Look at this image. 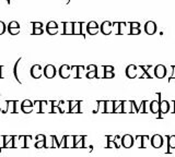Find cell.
<instances>
[{
  "label": "cell",
  "instance_id": "obj_3",
  "mask_svg": "<svg viewBox=\"0 0 175 157\" xmlns=\"http://www.w3.org/2000/svg\"><path fill=\"white\" fill-rule=\"evenodd\" d=\"M43 73L47 78H53L56 75V68L53 64H47L43 70Z\"/></svg>",
  "mask_w": 175,
  "mask_h": 157
},
{
  "label": "cell",
  "instance_id": "obj_9",
  "mask_svg": "<svg viewBox=\"0 0 175 157\" xmlns=\"http://www.w3.org/2000/svg\"><path fill=\"white\" fill-rule=\"evenodd\" d=\"M145 33L149 35L154 34L155 31H157V24H155L153 21H148L145 25Z\"/></svg>",
  "mask_w": 175,
  "mask_h": 157
},
{
  "label": "cell",
  "instance_id": "obj_32",
  "mask_svg": "<svg viewBox=\"0 0 175 157\" xmlns=\"http://www.w3.org/2000/svg\"><path fill=\"white\" fill-rule=\"evenodd\" d=\"M34 146H35V148H44L45 147V141H36L35 142V144H34Z\"/></svg>",
  "mask_w": 175,
  "mask_h": 157
},
{
  "label": "cell",
  "instance_id": "obj_30",
  "mask_svg": "<svg viewBox=\"0 0 175 157\" xmlns=\"http://www.w3.org/2000/svg\"><path fill=\"white\" fill-rule=\"evenodd\" d=\"M86 76L88 78H97V71H88Z\"/></svg>",
  "mask_w": 175,
  "mask_h": 157
},
{
  "label": "cell",
  "instance_id": "obj_39",
  "mask_svg": "<svg viewBox=\"0 0 175 157\" xmlns=\"http://www.w3.org/2000/svg\"><path fill=\"white\" fill-rule=\"evenodd\" d=\"M6 32V24L5 22L0 21V35H2Z\"/></svg>",
  "mask_w": 175,
  "mask_h": 157
},
{
  "label": "cell",
  "instance_id": "obj_5",
  "mask_svg": "<svg viewBox=\"0 0 175 157\" xmlns=\"http://www.w3.org/2000/svg\"><path fill=\"white\" fill-rule=\"evenodd\" d=\"M31 75H32L33 78H41L43 74V70L42 67L40 64H34V66L31 68Z\"/></svg>",
  "mask_w": 175,
  "mask_h": 157
},
{
  "label": "cell",
  "instance_id": "obj_19",
  "mask_svg": "<svg viewBox=\"0 0 175 157\" xmlns=\"http://www.w3.org/2000/svg\"><path fill=\"white\" fill-rule=\"evenodd\" d=\"M159 108H160V113H166L170 109V105H169V101H159Z\"/></svg>",
  "mask_w": 175,
  "mask_h": 157
},
{
  "label": "cell",
  "instance_id": "obj_38",
  "mask_svg": "<svg viewBox=\"0 0 175 157\" xmlns=\"http://www.w3.org/2000/svg\"><path fill=\"white\" fill-rule=\"evenodd\" d=\"M114 76H115L114 72H105L104 71V75H103L104 78H113Z\"/></svg>",
  "mask_w": 175,
  "mask_h": 157
},
{
  "label": "cell",
  "instance_id": "obj_37",
  "mask_svg": "<svg viewBox=\"0 0 175 157\" xmlns=\"http://www.w3.org/2000/svg\"><path fill=\"white\" fill-rule=\"evenodd\" d=\"M46 31L50 35H55L58 33V27H55V29H46Z\"/></svg>",
  "mask_w": 175,
  "mask_h": 157
},
{
  "label": "cell",
  "instance_id": "obj_14",
  "mask_svg": "<svg viewBox=\"0 0 175 157\" xmlns=\"http://www.w3.org/2000/svg\"><path fill=\"white\" fill-rule=\"evenodd\" d=\"M74 147V135H65V148Z\"/></svg>",
  "mask_w": 175,
  "mask_h": 157
},
{
  "label": "cell",
  "instance_id": "obj_44",
  "mask_svg": "<svg viewBox=\"0 0 175 157\" xmlns=\"http://www.w3.org/2000/svg\"><path fill=\"white\" fill-rule=\"evenodd\" d=\"M8 27H20V25H19V23L17 21H11L9 23V25H8Z\"/></svg>",
  "mask_w": 175,
  "mask_h": 157
},
{
  "label": "cell",
  "instance_id": "obj_10",
  "mask_svg": "<svg viewBox=\"0 0 175 157\" xmlns=\"http://www.w3.org/2000/svg\"><path fill=\"white\" fill-rule=\"evenodd\" d=\"M126 75L129 78H135L137 76V67L135 64H129L126 68Z\"/></svg>",
  "mask_w": 175,
  "mask_h": 157
},
{
  "label": "cell",
  "instance_id": "obj_34",
  "mask_svg": "<svg viewBox=\"0 0 175 157\" xmlns=\"http://www.w3.org/2000/svg\"><path fill=\"white\" fill-rule=\"evenodd\" d=\"M118 25H119V31H118V34H124L125 33V27H126V23H124V22H119L118 23Z\"/></svg>",
  "mask_w": 175,
  "mask_h": 157
},
{
  "label": "cell",
  "instance_id": "obj_16",
  "mask_svg": "<svg viewBox=\"0 0 175 157\" xmlns=\"http://www.w3.org/2000/svg\"><path fill=\"white\" fill-rule=\"evenodd\" d=\"M74 34V22H64V35Z\"/></svg>",
  "mask_w": 175,
  "mask_h": 157
},
{
  "label": "cell",
  "instance_id": "obj_23",
  "mask_svg": "<svg viewBox=\"0 0 175 157\" xmlns=\"http://www.w3.org/2000/svg\"><path fill=\"white\" fill-rule=\"evenodd\" d=\"M109 140H107V148H119V146L115 143V141L112 140L113 136H106Z\"/></svg>",
  "mask_w": 175,
  "mask_h": 157
},
{
  "label": "cell",
  "instance_id": "obj_13",
  "mask_svg": "<svg viewBox=\"0 0 175 157\" xmlns=\"http://www.w3.org/2000/svg\"><path fill=\"white\" fill-rule=\"evenodd\" d=\"M48 101H41V105H40V113H52V105H48Z\"/></svg>",
  "mask_w": 175,
  "mask_h": 157
},
{
  "label": "cell",
  "instance_id": "obj_31",
  "mask_svg": "<svg viewBox=\"0 0 175 157\" xmlns=\"http://www.w3.org/2000/svg\"><path fill=\"white\" fill-rule=\"evenodd\" d=\"M31 144H32V136H31V135H25V147L24 148H29Z\"/></svg>",
  "mask_w": 175,
  "mask_h": 157
},
{
  "label": "cell",
  "instance_id": "obj_18",
  "mask_svg": "<svg viewBox=\"0 0 175 157\" xmlns=\"http://www.w3.org/2000/svg\"><path fill=\"white\" fill-rule=\"evenodd\" d=\"M104 113H114V103H113V101H104Z\"/></svg>",
  "mask_w": 175,
  "mask_h": 157
},
{
  "label": "cell",
  "instance_id": "obj_21",
  "mask_svg": "<svg viewBox=\"0 0 175 157\" xmlns=\"http://www.w3.org/2000/svg\"><path fill=\"white\" fill-rule=\"evenodd\" d=\"M150 110L152 111V113H160V108H159V101H153L150 104Z\"/></svg>",
  "mask_w": 175,
  "mask_h": 157
},
{
  "label": "cell",
  "instance_id": "obj_36",
  "mask_svg": "<svg viewBox=\"0 0 175 157\" xmlns=\"http://www.w3.org/2000/svg\"><path fill=\"white\" fill-rule=\"evenodd\" d=\"M55 27H58V24L55 21H50L46 25V29H55Z\"/></svg>",
  "mask_w": 175,
  "mask_h": 157
},
{
  "label": "cell",
  "instance_id": "obj_7",
  "mask_svg": "<svg viewBox=\"0 0 175 157\" xmlns=\"http://www.w3.org/2000/svg\"><path fill=\"white\" fill-rule=\"evenodd\" d=\"M71 74V68L68 64H62L59 68V75L62 78H68Z\"/></svg>",
  "mask_w": 175,
  "mask_h": 157
},
{
  "label": "cell",
  "instance_id": "obj_11",
  "mask_svg": "<svg viewBox=\"0 0 175 157\" xmlns=\"http://www.w3.org/2000/svg\"><path fill=\"white\" fill-rule=\"evenodd\" d=\"M112 23L109 21H104L101 25V32L103 33L104 35H109L112 33Z\"/></svg>",
  "mask_w": 175,
  "mask_h": 157
},
{
  "label": "cell",
  "instance_id": "obj_20",
  "mask_svg": "<svg viewBox=\"0 0 175 157\" xmlns=\"http://www.w3.org/2000/svg\"><path fill=\"white\" fill-rule=\"evenodd\" d=\"M5 148H13V135H5Z\"/></svg>",
  "mask_w": 175,
  "mask_h": 157
},
{
  "label": "cell",
  "instance_id": "obj_4",
  "mask_svg": "<svg viewBox=\"0 0 175 157\" xmlns=\"http://www.w3.org/2000/svg\"><path fill=\"white\" fill-rule=\"evenodd\" d=\"M121 145H123L125 148H130L133 145V137L131 136L130 134H125L123 137H121Z\"/></svg>",
  "mask_w": 175,
  "mask_h": 157
},
{
  "label": "cell",
  "instance_id": "obj_17",
  "mask_svg": "<svg viewBox=\"0 0 175 157\" xmlns=\"http://www.w3.org/2000/svg\"><path fill=\"white\" fill-rule=\"evenodd\" d=\"M72 35H81L86 37L84 33L82 32V23L81 22H74V34Z\"/></svg>",
  "mask_w": 175,
  "mask_h": 157
},
{
  "label": "cell",
  "instance_id": "obj_50",
  "mask_svg": "<svg viewBox=\"0 0 175 157\" xmlns=\"http://www.w3.org/2000/svg\"><path fill=\"white\" fill-rule=\"evenodd\" d=\"M174 104H175V101H174ZM174 113H175V105H174Z\"/></svg>",
  "mask_w": 175,
  "mask_h": 157
},
{
  "label": "cell",
  "instance_id": "obj_27",
  "mask_svg": "<svg viewBox=\"0 0 175 157\" xmlns=\"http://www.w3.org/2000/svg\"><path fill=\"white\" fill-rule=\"evenodd\" d=\"M169 139V147L170 148H175V135H170L168 136Z\"/></svg>",
  "mask_w": 175,
  "mask_h": 157
},
{
  "label": "cell",
  "instance_id": "obj_47",
  "mask_svg": "<svg viewBox=\"0 0 175 157\" xmlns=\"http://www.w3.org/2000/svg\"><path fill=\"white\" fill-rule=\"evenodd\" d=\"M42 34H43L42 29H34V31H33V35H42Z\"/></svg>",
  "mask_w": 175,
  "mask_h": 157
},
{
  "label": "cell",
  "instance_id": "obj_24",
  "mask_svg": "<svg viewBox=\"0 0 175 157\" xmlns=\"http://www.w3.org/2000/svg\"><path fill=\"white\" fill-rule=\"evenodd\" d=\"M22 61V59H19L17 62H15V64H14V70H13V74H14V78H17V81L19 82V83H22L21 82V80L19 78V75H18V67H19V64H20V62Z\"/></svg>",
  "mask_w": 175,
  "mask_h": 157
},
{
  "label": "cell",
  "instance_id": "obj_48",
  "mask_svg": "<svg viewBox=\"0 0 175 157\" xmlns=\"http://www.w3.org/2000/svg\"><path fill=\"white\" fill-rule=\"evenodd\" d=\"M46 140V136L44 134H37L36 135V141H45Z\"/></svg>",
  "mask_w": 175,
  "mask_h": 157
},
{
  "label": "cell",
  "instance_id": "obj_29",
  "mask_svg": "<svg viewBox=\"0 0 175 157\" xmlns=\"http://www.w3.org/2000/svg\"><path fill=\"white\" fill-rule=\"evenodd\" d=\"M8 31L11 35H18L20 33V27H8Z\"/></svg>",
  "mask_w": 175,
  "mask_h": 157
},
{
  "label": "cell",
  "instance_id": "obj_2",
  "mask_svg": "<svg viewBox=\"0 0 175 157\" xmlns=\"http://www.w3.org/2000/svg\"><path fill=\"white\" fill-rule=\"evenodd\" d=\"M86 31H88V33H89L90 35H96L99 33L100 27L95 21H90V22L88 23V25H86Z\"/></svg>",
  "mask_w": 175,
  "mask_h": 157
},
{
  "label": "cell",
  "instance_id": "obj_15",
  "mask_svg": "<svg viewBox=\"0 0 175 157\" xmlns=\"http://www.w3.org/2000/svg\"><path fill=\"white\" fill-rule=\"evenodd\" d=\"M7 104V110H6V113H15L17 110H15V107H17V101H6Z\"/></svg>",
  "mask_w": 175,
  "mask_h": 157
},
{
  "label": "cell",
  "instance_id": "obj_25",
  "mask_svg": "<svg viewBox=\"0 0 175 157\" xmlns=\"http://www.w3.org/2000/svg\"><path fill=\"white\" fill-rule=\"evenodd\" d=\"M84 70H86V68H84L83 66H77V76H76V78H81L82 74L84 73Z\"/></svg>",
  "mask_w": 175,
  "mask_h": 157
},
{
  "label": "cell",
  "instance_id": "obj_49",
  "mask_svg": "<svg viewBox=\"0 0 175 157\" xmlns=\"http://www.w3.org/2000/svg\"><path fill=\"white\" fill-rule=\"evenodd\" d=\"M172 69H173V74L169 80H172V78H175V66H172Z\"/></svg>",
  "mask_w": 175,
  "mask_h": 157
},
{
  "label": "cell",
  "instance_id": "obj_46",
  "mask_svg": "<svg viewBox=\"0 0 175 157\" xmlns=\"http://www.w3.org/2000/svg\"><path fill=\"white\" fill-rule=\"evenodd\" d=\"M129 25H130V29H139V26H140L138 22H130Z\"/></svg>",
  "mask_w": 175,
  "mask_h": 157
},
{
  "label": "cell",
  "instance_id": "obj_40",
  "mask_svg": "<svg viewBox=\"0 0 175 157\" xmlns=\"http://www.w3.org/2000/svg\"><path fill=\"white\" fill-rule=\"evenodd\" d=\"M5 148V135H0V151Z\"/></svg>",
  "mask_w": 175,
  "mask_h": 157
},
{
  "label": "cell",
  "instance_id": "obj_41",
  "mask_svg": "<svg viewBox=\"0 0 175 157\" xmlns=\"http://www.w3.org/2000/svg\"><path fill=\"white\" fill-rule=\"evenodd\" d=\"M131 35H139L140 34V29H130Z\"/></svg>",
  "mask_w": 175,
  "mask_h": 157
},
{
  "label": "cell",
  "instance_id": "obj_35",
  "mask_svg": "<svg viewBox=\"0 0 175 157\" xmlns=\"http://www.w3.org/2000/svg\"><path fill=\"white\" fill-rule=\"evenodd\" d=\"M21 106L22 107H31V106H33V101H31L30 99H24L21 104Z\"/></svg>",
  "mask_w": 175,
  "mask_h": 157
},
{
  "label": "cell",
  "instance_id": "obj_43",
  "mask_svg": "<svg viewBox=\"0 0 175 157\" xmlns=\"http://www.w3.org/2000/svg\"><path fill=\"white\" fill-rule=\"evenodd\" d=\"M86 69H88V71H97V67L95 64H90Z\"/></svg>",
  "mask_w": 175,
  "mask_h": 157
},
{
  "label": "cell",
  "instance_id": "obj_12",
  "mask_svg": "<svg viewBox=\"0 0 175 157\" xmlns=\"http://www.w3.org/2000/svg\"><path fill=\"white\" fill-rule=\"evenodd\" d=\"M121 113H133V103H131V101H123V104H121Z\"/></svg>",
  "mask_w": 175,
  "mask_h": 157
},
{
  "label": "cell",
  "instance_id": "obj_45",
  "mask_svg": "<svg viewBox=\"0 0 175 157\" xmlns=\"http://www.w3.org/2000/svg\"><path fill=\"white\" fill-rule=\"evenodd\" d=\"M32 25L34 29H42V26H43L42 22H33Z\"/></svg>",
  "mask_w": 175,
  "mask_h": 157
},
{
  "label": "cell",
  "instance_id": "obj_42",
  "mask_svg": "<svg viewBox=\"0 0 175 157\" xmlns=\"http://www.w3.org/2000/svg\"><path fill=\"white\" fill-rule=\"evenodd\" d=\"M103 69L105 72H113L114 71V67H112V66H104Z\"/></svg>",
  "mask_w": 175,
  "mask_h": 157
},
{
  "label": "cell",
  "instance_id": "obj_33",
  "mask_svg": "<svg viewBox=\"0 0 175 157\" xmlns=\"http://www.w3.org/2000/svg\"><path fill=\"white\" fill-rule=\"evenodd\" d=\"M34 109V106H31V107H22L21 106V110L23 111L24 113H31Z\"/></svg>",
  "mask_w": 175,
  "mask_h": 157
},
{
  "label": "cell",
  "instance_id": "obj_28",
  "mask_svg": "<svg viewBox=\"0 0 175 157\" xmlns=\"http://www.w3.org/2000/svg\"><path fill=\"white\" fill-rule=\"evenodd\" d=\"M68 104H69V110H68V113H70V111H71L76 106L79 105L80 101H68Z\"/></svg>",
  "mask_w": 175,
  "mask_h": 157
},
{
  "label": "cell",
  "instance_id": "obj_22",
  "mask_svg": "<svg viewBox=\"0 0 175 157\" xmlns=\"http://www.w3.org/2000/svg\"><path fill=\"white\" fill-rule=\"evenodd\" d=\"M54 147V139H53V135L46 137L45 140V147L44 148H53Z\"/></svg>",
  "mask_w": 175,
  "mask_h": 157
},
{
  "label": "cell",
  "instance_id": "obj_1",
  "mask_svg": "<svg viewBox=\"0 0 175 157\" xmlns=\"http://www.w3.org/2000/svg\"><path fill=\"white\" fill-rule=\"evenodd\" d=\"M25 135H13V148H24Z\"/></svg>",
  "mask_w": 175,
  "mask_h": 157
},
{
  "label": "cell",
  "instance_id": "obj_8",
  "mask_svg": "<svg viewBox=\"0 0 175 157\" xmlns=\"http://www.w3.org/2000/svg\"><path fill=\"white\" fill-rule=\"evenodd\" d=\"M154 74L158 78H164L165 74H166V68H165L163 64H158V66L154 68Z\"/></svg>",
  "mask_w": 175,
  "mask_h": 157
},
{
  "label": "cell",
  "instance_id": "obj_26",
  "mask_svg": "<svg viewBox=\"0 0 175 157\" xmlns=\"http://www.w3.org/2000/svg\"><path fill=\"white\" fill-rule=\"evenodd\" d=\"M97 109L93 111V113H104V101H97Z\"/></svg>",
  "mask_w": 175,
  "mask_h": 157
},
{
  "label": "cell",
  "instance_id": "obj_6",
  "mask_svg": "<svg viewBox=\"0 0 175 157\" xmlns=\"http://www.w3.org/2000/svg\"><path fill=\"white\" fill-rule=\"evenodd\" d=\"M151 145L154 148H160L163 145V139L160 134H154L151 137Z\"/></svg>",
  "mask_w": 175,
  "mask_h": 157
},
{
  "label": "cell",
  "instance_id": "obj_51",
  "mask_svg": "<svg viewBox=\"0 0 175 157\" xmlns=\"http://www.w3.org/2000/svg\"><path fill=\"white\" fill-rule=\"evenodd\" d=\"M7 1H8V2H10V1H11V0H7Z\"/></svg>",
  "mask_w": 175,
  "mask_h": 157
}]
</instances>
